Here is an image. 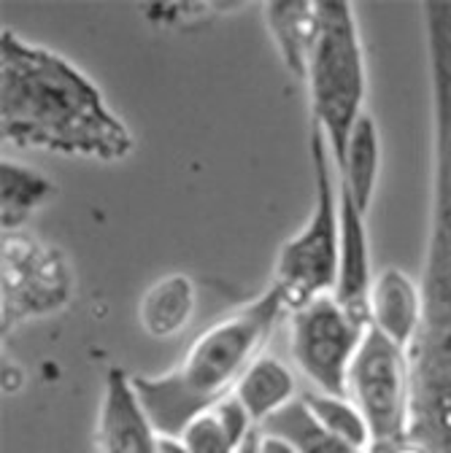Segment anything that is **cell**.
Instances as JSON below:
<instances>
[{
  "label": "cell",
  "mask_w": 451,
  "mask_h": 453,
  "mask_svg": "<svg viewBox=\"0 0 451 453\" xmlns=\"http://www.w3.org/2000/svg\"><path fill=\"white\" fill-rule=\"evenodd\" d=\"M424 319L422 283L403 267L376 273L368 297V326L411 354Z\"/></svg>",
  "instance_id": "11"
},
{
  "label": "cell",
  "mask_w": 451,
  "mask_h": 453,
  "mask_svg": "<svg viewBox=\"0 0 451 453\" xmlns=\"http://www.w3.org/2000/svg\"><path fill=\"white\" fill-rule=\"evenodd\" d=\"M341 203V241H338V275L332 297L352 319L368 326V297L373 287L368 213L357 208L352 195L338 184Z\"/></svg>",
  "instance_id": "10"
},
{
  "label": "cell",
  "mask_w": 451,
  "mask_h": 453,
  "mask_svg": "<svg viewBox=\"0 0 451 453\" xmlns=\"http://www.w3.org/2000/svg\"><path fill=\"white\" fill-rule=\"evenodd\" d=\"M74 297V273L60 249L30 233L4 235V332L63 311Z\"/></svg>",
  "instance_id": "8"
},
{
  "label": "cell",
  "mask_w": 451,
  "mask_h": 453,
  "mask_svg": "<svg viewBox=\"0 0 451 453\" xmlns=\"http://www.w3.org/2000/svg\"><path fill=\"white\" fill-rule=\"evenodd\" d=\"M314 167V208L308 221L278 249L273 283L284 297L287 313L332 295L338 275V241H341V203H338V173L327 141L316 127L308 133Z\"/></svg>",
  "instance_id": "5"
},
{
  "label": "cell",
  "mask_w": 451,
  "mask_h": 453,
  "mask_svg": "<svg viewBox=\"0 0 451 453\" xmlns=\"http://www.w3.org/2000/svg\"><path fill=\"white\" fill-rule=\"evenodd\" d=\"M419 12L432 111V192L419 278L424 319L408 354L414 372L411 440L432 453H451V0H427Z\"/></svg>",
  "instance_id": "1"
},
{
  "label": "cell",
  "mask_w": 451,
  "mask_h": 453,
  "mask_svg": "<svg viewBox=\"0 0 451 453\" xmlns=\"http://www.w3.org/2000/svg\"><path fill=\"white\" fill-rule=\"evenodd\" d=\"M381 453H430V450H427L424 445L408 440V442H403V445H398V448H389V450H381Z\"/></svg>",
  "instance_id": "22"
},
{
  "label": "cell",
  "mask_w": 451,
  "mask_h": 453,
  "mask_svg": "<svg viewBox=\"0 0 451 453\" xmlns=\"http://www.w3.org/2000/svg\"><path fill=\"white\" fill-rule=\"evenodd\" d=\"M254 432L257 424L230 394L228 400H222L211 411L192 418L179 440L187 445L190 453H236Z\"/></svg>",
  "instance_id": "16"
},
{
  "label": "cell",
  "mask_w": 451,
  "mask_h": 453,
  "mask_svg": "<svg viewBox=\"0 0 451 453\" xmlns=\"http://www.w3.org/2000/svg\"><path fill=\"white\" fill-rule=\"evenodd\" d=\"M159 453H190V450H187V445H184L179 437H167V434H162V437H159Z\"/></svg>",
  "instance_id": "21"
},
{
  "label": "cell",
  "mask_w": 451,
  "mask_h": 453,
  "mask_svg": "<svg viewBox=\"0 0 451 453\" xmlns=\"http://www.w3.org/2000/svg\"><path fill=\"white\" fill-rule=\"evenodd\" d=\"M159 437L162 434L141 405L133 375L122 367H111L103 380L97 408V453H159Z\"/></svg>",
  "instance_id": "9"
},
{
  "label": "cell",
  "mask_w": 451,
  "mask_h": 453,
  "mask_svg": "<svg viewBox=\"0 0 451 453\" xmlns=\"http://www.w3.org/2000/svg\"><path fill=\"white\" fill-rule=\"evenodd\" d=\"M54 195L58 184L17 159L0 162V221L4 235L22 233L25 221L38 213Z\"/></svg>",
  "instance_id": "17"
},
{
  "label": "cell",
  "mask_w": 451,
  "mask_h": 453,
  "mask_svg": "<svg viewBox=\"0 0 451 453\" xmlns=\"http://www.w3.org/2000/svg\"><path fill=\"white\" fill-rule=\"evenodd\" d=\"M300 400L306 403V408L316 418V424H322L335 437H341L344 442H349V445H354L360 450L373 448L368 421H365V416L360 413V408L349 400V396L324 394V391L311 388V391L300 394Z\"/></svg>",
  "instance_id": "19"
},
{
  "label": "cell",
  "mask_w": 451,
  "mask_h": 453,
  "mask_svg": "<svg viewBox=\"0 0 451 453\" xmlns=\"http://www.w3.org/2000/svg\"><path fill=\"white\" fill-rule=\"evenodd\" d=\"M257 448H260V453H298V448L292 442H287L284 437H278V434L262 432V429L257 434Z\"/></svg>",
  "instance_id": "20"
},
{
  "label": "cell",
  "mask_w": 451,
  "mask_h": 453,
  "mask_svg": "<svg viewBox=\"0 0 451 453\" xmlns=\"http://www.w3.org/2000/svg\"><path fill=\"white\" fill-rule=\"evenodd\" d=\"M368 326L352 319L332 295L290 311V354L314 391L346 396L349 367Z\"/></svg>",
  "instance_id": "7"
},
{
  "label": "cell",
  "mask_w": 451,
  "mask_h": 453,
  "mask_svg": "<svg viewBox=\"0 0 451 453\" xmlns=\"http://www.w3.org/2000/svg\"><path fill=\"white\" fill-rule=\"evenodd\" d=\"M346 396L368 421L373 448L381 453L411 440L414 372L408 351L398 349L368 326L360 351L349 367Z\"/></svg>",
  "instance_id": "6"
},
{
  "label": "cell",
  "mask_w": 451,
  "mask_h": 453,
  "mask_svg": "<svg viewBox=\"0 0 451 453\" xmlns=\"http://www.w3.org/2000/svg\"><path fill=\"white\" fill-rule=\"evenodd\" d=\"M233 396L246 408V413L260 429L268 418L300 400V391L290 365H284L273 354H260L238 380Z\"/></svg>",
  "instance_id": "14"
},
{
  "label": "cell",
  "mask_w": 451,
  "mask_h": 453,
  "mask_svg": "<svg viewBox=\"0 0 451 453\" xmlns=\"http://www.w3.org/2000/svg\"><path fill=\"white\" fill-rule=\"evenodd\" d=\"M262 14L281 63L303 81L319 35V0H273L262 6Z\"/></svg>",
  "instance_id": "12"
},
{
  "label": "cell",
  "mask_w": 451,
  "mask_h": 453,
  "mask_svg": "<svg viewBox=\"0 0 451 453\" xmlns=\"http://www.w3.org/2000/svg\"><path fill=\"white\" fill-rule=\"evenodd\" d=\"M198 313V287L192 275L171 273L154 280L138 303V324L152 340L182 334Z\"/></svg>",
  "instance_id": "13"
},
{
  "label": "cell",
  "mask_w": 451,
  "mask_h": 453,
  "mask_svg": "<svg viewBox=\"0 0 451 453\" xmlns=\"http://www.w3.org/2000/svg\"><path fill=\"white\" fill-rule=\"evenodd\" d=\"M303 81L308 89L311 127L322 133L338 165L352 130L365 117L368 97L365 46L354 4L319 0V35Z\"/></svg>",
  "instance_id": "4"
},
{
  "label": "cell",
  "mask_w": 451,
  "mask_h": 453,
  "mask_svg": "<svg viewBox=\"0 0 451 453\" xmlns=\"http://www.w3.org/2000/svg\"><path fill=\"white\" fill-rule=\"evenodd\" d=\"M257 434H260V429H257V432H254V434H252V437H249V440H246L236 453H260V448H257Z\"/></svg>",
  "instance_id": "23"
},
{
  "label": "cell",
  "mask_w": 451,
  "mask_h": 453,
  "mask_svg": "<svg viewBox=\"0 0 451 453\" xmlns=\"http://www.w3.org/2000/svg\"><path fill=\"white\" fill-rule=\"evenodd\" d=\"M284 313V297L276 287H268L246 305L206 326L171 370L133 375L141 405L157 432L179 437L192 418L228 400L249 365L265 354V343Z\"/></svg>",
  "instance_id": "3"
},
{
  "label": "cell",
  "mask_w": 451,
  "mask_h": 453,
  "mask_svg": "<svg viewBox=\"0 0 451 453\" xmlns=\"http://www.w3.org/2000/svg\"><path fill=\"white\" fill-rule=\"evenodd\" d=\"M0 133L4 143L114 165L136 135L100 87L68 57L14 30L0 33Z\"/></svg>",
  "instance_id": "2"
},
{
  "label": "cell",
  "mask_w": 451,
  "mask_h": 453,
  "mask_svg": "<svg viewBox=\"0 0 451 453\" xmlns=\"http://www.w3.org/2000/svg\"><path fill=\"white\" fill-rule=\"evenodd\" d=\"M338 184H341L360 211L370 213L378 179H381V133L370 113L357 122L341 162L335 165Z\"/></svg>",
  "instance_id": "15"
},
{
  "label": "cell",
  "mask_w": 451,
  "mask_h": 453,
  "mask_svg": "<svg viewBox=\"0 0 451 453\" xmlns=\"http://www.w3.org/2000/svg\"><path fill=\"white\" fill-rule=\"evenodd\" d=\"M260 429L284 437L287 442L298 448V453H370V450H360L344 442L341 437L327 432L322 424H316V418L308 413L303 400H295L292 405H287L281 413L268 418Z\"/></svg>",
  "instance_id": "18"
}]
</instances>
